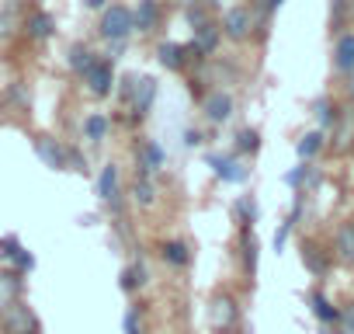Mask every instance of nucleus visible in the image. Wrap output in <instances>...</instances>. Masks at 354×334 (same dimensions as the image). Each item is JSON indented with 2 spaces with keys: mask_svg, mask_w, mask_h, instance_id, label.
<instances>
[{
  "mask_svg": "<svg viewBox=\"0 0 354 334\" xmlns=\"http://www.w3.org/2000/svg\"><path fill=\"white\" fill-rule=\"evenodd\" d=\"M323 150V132H309V136H302V143H299V157H313V153H319Z\"/></svg>",
  "mask_w": 354,
  "mask_h": 334,
  "instance_id": "nucleus-16",
  "label": "nucleus"
},
{
  "mask_svg": "<svg viewBox=\"0 0 354 334\" xmlns=\"http://www.w3.org/2000/svg\"><path fill=\"white\" fill-rule=\"evenodd\" d=\"M28 32H32L35 39H46V35L53 32V21H49V15H35V18L28 21Z\"/></svg>",
  "mask_w": 354,
  "mask_h": 334,
  "instance_id": "nucleus-17",
  "label": "nucleus"
},
{
  "mask_svg": "<svg viewBox=\"0 0 354 334\" xmlns=\"http://www.w3.org/2000/svg\"><path fill=\"white\" fill-rule=\"evenodd\" d=\"M87 132H91V139H101L104 136V118H87Z\"/></svg>",
  "mask_w": 354,
  "mask_h": 334,
  "instance_id": "nucleus-21",
  "label": "nucleus"
},
{
  "mask_svg": "<svg viewBox=\"0 0 354 334\" xmlns=\"http://www.w3.org/2000/svg\"><path fill=\"white\" fill-rule=\"evenodd\" d=\"M136 28V21H132V11L129 8H122V4H111L108 11H104V18H101V35L104 39H125L129 32Z\"/></svg>",
  "mask_w": 354,
  "mask_h": 334,
  "instance_id": "nucleus-2",
  "label": "nucleus"
},
{
  "mask_svg": "<svg viewBox=\"0 0 354 334\" xmlns=\"http://www.w3.org/2000/svg\"><path fill=\"white\" fill-rule=\"evenodd\" d=\"M205 112H209V118H212V122H223V118H230V98L216 91V94L205 101Z\"/></svg>",
  "mask_w": 354,
  "mask_h": 334,
  "instance_id": "nucleus-13",
  "label": "nucleus"
},
{
  "mask_svg": "<svg viewBox=\"0 0 354 334\" xmlns=\"http://www.w3.org/2000/svg\"><path fill=\"white\" fill-rule=\"evenodd\" d=\"M0 327H4V334H42V324L25 296L0 310Z\"/></svg>",
  "mask_w": 354,
  "mask_h": 334,
  "instance_id": "nucleus-1",
  "label": "nucleus"
},
{
  "mask_svg": "<svg viewBox=\"0 0 354 334\" xmlns=\"http://www.w3.org/2000/svg\"><path fill=\"white\" fill-rule=\"evenodd\" d=\"M333 334H354V299L337 310V317H333Z\"/></svg>",
  "mask_w": 354,
  "mask_h": 334,
  "instance_id": "nucleus-12",
  "label": "nucleus"
},
{
  "mask_svg": "<svg viewBox=\"0 0 354 334\" xmlns=\"http://www.w3.org/2000/svg\"><path fill=\"white\" fill-rule=\"evenodd\" d=\"M70 63H73V70H77V73H87V70L94 67V53H91V49H84V46H73Z\"/></svg>",
  "mask_w": 354,
  "mask_h": 334,
  "instance_id": "nucleus-14",
  "label": "nucleus"
},
{
  "mask_svg": "<svg viewBox=\"0 0 354 334\" xmlns=\"http://www.w3.org/2000/svg\"><path fill=\"white\" fill-rule=\"evenodd\" d=\"M142 160H146V171H153V167H160V160H163L160 146H153V143H142Z\"/></svg>",
  "mask_w": 354,
  "mask_h": 334,
  "instance_id": "nucleus-19",
  "label": "nucleus"
},
{
  "mask_svg": "<svg viewBox=\"0 0 354 334\" xmlns=\"http://www.w3.org/2000/svg\"><path fill=\"white\" fill-rule=\"evenodd\" d=\"M84 80H87V87H91L94 94H108V91H111V63L94 60V67L84 73Z\"/></svg>",
  "mask_w": 354,
  "mask_h": 334,
  "instance_id": "nucleus-7",
  "label": "nucleus"
},
{
  "mask_svg": "<svg viewBox=\"0 0 354 334\" xmlns=\"http://www.w3.org/2000/svg\"><path fill=\"white\" fill-rule=\"evenodd\" d=\"M243 150H257V132H243Z\"/></svg>",
  "mask_w": 354,
  "mask_h": 334,
  "instance_id": "nucleus-22",
  "label": "nucleus"
},
{
  "mask_svg": "<svg viewBox=\"0 0 354 334\" xmlns=\"http://www.w3.org/2000/svg\"><path fill=\"white\" fill-rule=\"evenodd\" d=\"M330 136H333V153L354 150V108H337V118L330 125Z\"/></svg>",
  "mask_w": 354,
  "mask_h": 334,
  "instance_id": "nucleus-5",
  "label": "nucleus"
},
{
  "mask_svg": "<svg viewBox=\"0 0 354 334\" xmlns=\"http://www.w3.org/2000/svg\"><path fill=\"white\" fill-rule=\"evenodd\" d=\"M87 4H91V8H104V0H87Z\"/></svg>",
  "mask_w": 354,
  "mask_h": 334,
  "instance_id": "nucleus-24",
  "label": "nucleus"
},
{
  "mask_svg": "<svg viewBox=\"0 0 354 334\" xmlns=\"http://www.w3.org/2000/svg\"><path fill=\"white\" fill-rule=\"evenodd\" d=\"M160 63L177 70V67H185V56H181V46H160Z\"/></svg>",
  "mask_w": 354,
  "mask_h": 334,
  "instance_id": "nucleus-15",
  "label": "nucleus"
},
{
  "mask_svg": "<svg viewBox=\"0 0 354 334\" xmlns=\"http://www.w3.org/2000/svg\"><path fill=\"white\" fill-rule=\"evenodd\" d=\"M250 28H254L250 11H247V8H233V11H226L219 32H223L226 39H233V42H243V39H250Z\"/></svg>",
  "mask_w": 354,
  "mask_h": 334,
  "instance_id": "nucleus-6",
  "label": "nucleus"
},
{
  "mask_svg": "<svg viewBox=\"0 0 354 334\" xmlns=\"http://www.w3.org/2000/svg\"><path fill=\"white\" fill-rule=\"evenodd\" d=\"M163 261H170L174 268H185V265L192 261V254H188V247H185L181 240H167V244H163Z\"/></svg>",
  "mask_w": 354,
  "mask_h": 334,
  "instance_id": "nucleus-11",
  "label": "nucleus"
},
{
  "mask_svg": "<svg viewBox=\"0 0 354 334\" xmlns=\"http://www.w3.org/2000/svg\"><path fill=\"white\" fill-rule=\"evenodd\" d=\"M115 182H118V178H115V167H104V175H101V195H104V199L115 195Z\"/></svg>",
  "mask_w": 354,
  "mask_h": 334,
  "instance_id": "nucleus-20",
  "label": "nucleus"
},
{
  "mask_svg": "<svg viewBox=\"0 0 354 334\" xmlns=\"http://www.w3.org/2000/svg\"><path fill=\"white\" fill-rule=\"evenodd\" d=\"M209 320L216 331H233L236 320H240V310H236V299L230 292H216L212 296V306H209Z\"/></svg>",
  "mask_w": 354,
  "mask_h": 334,
  "instance_id": "nucleus-3",
  "label": "nucleus"
},
{
  "mask_svg": "<svg viewBox=\"0 0 354 334\" xmlns=\"http://www.w3.org/2000/svg\"><path fill=\"white\" fill-rule=\"evenodd\" d=\"M330 254H333V261H340L344 268L354 272V220H344V223L333 230Z\"/></svg>",
  "mask_w": 354,
  "mask_h": 334,
  "instance_id": "nucleus-4",
  "label": "nucleus"
},
{
  "mask_svg": "<svg viewBox=\"0 0 354 334\" xmlns=\"http://www.w3.org/2000/svg\"><path fill=\"white\" fill-rule=\"evenodd\" d=\"M15 299H21V279L15 272H0V310L11 306Z\"/></svg>",
  "mask_w": 354,
  "mask_h": 334,
  "instance_id": "nucleus-9",
  "label": "nucleus"
},
{
  "mask_svg": "<svg viewBox=\"0 0 354 334\" xmlns=\"http://www.w3.org/2000/svg\"><path fill=\"white\" fill-rule=\"evenodd\" d=\"M132 192H136V202H139V206H153V185H149L146 178H142V182H136V185H132Z\"/></svg>",
  "mask_w": 354,
  "mask_h": 334,
  "instance_id": "nucleus-18",
  "label": "nucleus"
},
{
  "mask_svg": "<svg viewBox=\"0 0 354 334\" xmlns=\"http://www.w3.org/2000/svg\"><path fill=\"white\" fill-rule=\"evenodd\" d=\"M156 18H160V8L153 4V0H142V4H139V11L132 15V21H136V28H139V32H153Z\"/></svg>",
  "mask_w": 354,
  "mask_h": 334,
  "instance_id": "nucleus-10",
  "label": "nucleus"
},
{
  "mask_svg": "<svg viewBox=\"0 0 354 334\" xmlns=\"http://www.w3.org/2000/svg\"><path fill=\"white\" fill-rule=\"evenodd\" d=\"M333 67L340 73H351L354 70V32H344L333 46Z\"/></svg>",
  "mask_w": 354,
  "mask_h": 334,
  "instance_id": "nucleus-8",
  "label": "nucleus"
},
{
  "mask_svg": "<svg viewBox=\"0 0 354 334\" xmlns=\"http://www.w3.org/2000/svg\"><path fill=\"white\" fill-rule=\"evenodd\" d=\"M344 77H347V98H351V108H354V70L344 73Z\"/></svg>",
  "mask_w": 354,
  "mask_h": 334,
  "instance_id": "nucleus-23",
  "label": "nucleus"
},
{
  "mask_svg": "<svg viewBox=\"0 0 354 334\" xmlns=\"http://www.w3.org/2000/svg\"><path fill=\"white\" fill-rule=\"evenodd\" d=\"M278 4H281V0H268V8H271V11H274V8H278Z\"/></svg>",
  "mask_w": 354,
  "mask_h": 334,
  "instance_id": "nucleus-25",
  "label": "nucleus"
}]
</instances>
